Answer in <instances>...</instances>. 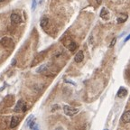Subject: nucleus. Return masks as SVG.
<instances>
[{
    "mask_svg": "<svg viewBox=\"0 0 130 130\" xmlns=\"http://www.w3.org/2000/svg\"><path fill=\"white\" fill-rule=\"evenodd\" d=\"M116 42H117V38H113V40H112V42H111V43H110V45H109L110 48L114 47V45H115Z\"/></svg>",
    "mask_w": 130,
    "mask_h": 130,
    "instance_id": "obj_15",
    "label": "nucleus"
},
{
    "mask_svg": "<svg viewBox=\"0 0 130 130\" xmlns=\"http://www.w3.org/2000/svg\"><path fill=\"white\" fill-rule=\"evenodd\" d=\"M96 1H97V3H98V4H100V3L102 2V0H96Z\"/></svg>",
    "mask_w": 130,
    "mask_h": 130,
    "instance_id": "obj_20",
    "label": "nucleus"
},
{
    "mask_svg": "<svg viewBox=\"0 0 130 130\" xmlns=\"http://www.w3.org/2000/svg\"><path fill=\"white\" fill-rule=\"evenodd\" d=\"M48 24H49V20H48V18H43V19L41 20V22H40V25H41V26H42L43 28L46 27Z\"/></svg>",
    "mask_w": 130,
    "mask_h": 130,
    "instance_id": "obj_10",
    "label": "nucleus"
},
{
    "mask_svg": "<svg viewBox=\"0 0 130 130\" xmlns=\"http://www.w3.org/2000/svg\"><path fill=\"white\" fill-rule=\"evenodd\" d=\"M34 118V117L33 116H31V117L29 119L27 120V122H28V126H29V127H30L32 130H41L40 129V126L39 125L37 124V123H35V121L34 120H32Z\"/></svg>",
    "mask_w": 130,
    "mask_h": 130,
    "instance_id": "obj_4",
    "label": "nucleus"
},
{
    "mask_svg": "<svg viewBox=\"0 0 130 130\" xmlns=\"http://www.w3.org/2000/svg\"><path fill=\"white\" fill-rule=\"evenodd\" d=\"M83 59H84V54H83V52H82V51H80V52L75 55V57H74V61H75V62H77V63L81 62V61H83Z\"/></svg>",
    "mask_w": 130,
    "mask_h": 130,
    "instance_id": "obj_6",
    "label": "nucleus"
},
{
    "mask_svg": "<svg viewBox=\"0 0 130 130\" xmlns=\"http://www.w3.org/2000/svg\"><path fill=\"white\" fill-rule=\"evenodd\" d=\"M47 70V67H46V65H42L40 68L37 70V72H43V71H45V70Z\"/></svg>",
    "mask_w": 130,
    "mask_h": 130,
    "instance_id": "obj_13",
    "label": "nucleus"
},
{
    "mask_svg": "<svg viewBox=\"0 0 130 130\" xmlns=\"http://www.w3.org/2000/svg\"><path fill=\"white\" fill-rule=\"evenodd\" d=\"M126 19H127V15H125V16H124V18L123 17H118L117 18V23H123V22H125V21H126Z\"/></svg>",
    "mask_w": 130,
    "mask_h": 130,
    "instance_id": "obj_14",
    "label": "nucleus"
},
{
    "mask_svg": "<svg viewBox=\"0 0 130 130\" xmlns=\"http://www.w3.org/2000/svg\"><path fill=\"white\" fill-rule=\"evenodd\" d=\"M108 10H107L106 8H102V9H101V12H100V16H101L102 18H106V16H108Z\"/></svg>",
    "mask_w": 130,
    "mask_h": 130,
    "instance_id": "obj_11",
    "label": "nucleus"
},
{
    "mask_svg": "<svg viewBox=\"0 0 130 130\" xmlns=\"http://www.w3.org/2000/svg\"><path fill=\"white\" fill-rule=\"evenodd\" d=\"M122 121L124 122V123H128L130 121V111L129 110H127V111H126L125 113L123 114L122 116Z\"/></svg>",
    "mask_w": 130,
    "mask_h": 130,
    "instance_id": "obj_8",
    "label": "nucleus"
},
{
    "mask_svg": "<svg viewBox=\"0 0 130 130\" xmlns=\"http://www.w3.org/2000/svg\"><path fill=\"white\" fill-rule=\"evenodd\" d=\"M19 122H20V118L18 117H13L12 119H11L10 127L11 128H15V126L19 124Z\"/></svg>",
    "mask_w": 130,
    "mask_h": 130,
    "instance_id": "obj_7",
    "label": "nucleus"
},
{
    "mask_svg": "<svg viewBox=\"0 0 130 130\" xmlns=\"http://www.w3.org/2000/svg\"><path fill=\"white\" fill-rule=\"evenodd\" d=\"M54 130H63V127H62V126H58V127H56Z\"/></svg>",
    "mask_w": 130,
    "mask_h": 130,
    "instance_id": "obj_18",
    "label": "nucleus"
},
{
    "mask_svg": "<svg viewBox=\"0 0 130 130\" xmlns=\"http://www.w3.org/2000/svg\"><path fill=\"white\" fill-rule=\"evenodd\" d=\"M129 38H130V35H127V36H126V38L125 39V43H126V42H127V41L129 40Z\"/></svg>",
    "mask_w": 130,
    "mask_h": 130,
    "instance_id": "obj_19",
    "label": "nucleus"
},
{
    "mask_svg": "<svg viewBox=\"0 0 130 130\" xmlns=\"http://www.w3.org/2000/svg\"><path fill=\"white\" fill-rule=\"evenodd\" d=\"M26 105H25V101H23V100H19L17 103H16V105L15 107V112H19V111H26Z\"/></svg>",
    "mask_w": 130,
    "mask_h": 130,
    "instance_id": "obj_3",
    "label": "nucleus"
},
{
    "mask_svg": "<svg viewBox=\"0 0 130 130\" xmlns=\"http://www.w3.org/2000/svg\"><path fill=\"white\" fill-rule=\"evenodd\" d=\"M10 19H11V22L13 23V24H19L21 23V17L19 15H17V14H12L10 16Z\"/></svg>",
    "mask_w": 130,
    "mask_h": 130,
    "instance_id": "obj_5",
    "label": "nucleus"
},
{
    "mask_svg": "<svg viewBox=\"0 0 130 130\" xmlns=\"http://www.w3.org/2000/svg\"><path fill=\"white\" fill-rule=\"evenodd\" d=\"M0 43L3 45L4 47L7 48V47H13L14 45V42L13 40L9 38V37H3L1 40H0Z\"/></svg>",
    "mask_w": 130,
    "mask_h": 130,
    "instance_id": "obj_2",
    "label": "nucleus"
},
{
    "mask_svg": "<svg viewBox=\"0 0 130 130\" xmlns=\"http://www.w3.org/2000/svg\"><path fill=\"white\" fill-rule=\"evenodd\" d=\"M3 1H4V0H0V2H3Z\"/></svg>",
    "mask_w": 130,
    "mask_h": 130,
    "instance_id": "obj_21",
    "label": "nucleus"
},
{
    "mask_svg": "<svg viewBox=\"0 0 130 130\" xmlns=\"http://www.w3.org/2000/svg\"><path fill=\"white\" fill-rule=\"evenodd\" d=\"M127 95V90L125 88H120L119 90L117 91V97L118 98H123Z\"/></svg>",
    "mask_w": 130,
    "mask_h": 130,
    "instance_id": "obj_9",
    "label": "nucleus"
},
{
    "mask_svg": "<svg viewBox=\"0 0 130 130\" xmlns=\"http://www.w3.org/2000/svg\"><path fill=\"white\" fill-rule=\"evenodd\" d=\"M15 63H16V60H15V59H14V60L12 61V63H11V65H12V66H15Z\"/></svg>",
    "mask_w": 130,
    "mask_h": 130,
    "instance_id": "obj_17",
    "label": "nucleus"
},
{
    "mask_svg": "<svg viewBox=\"0 0 130 130\" xmlns=\"http://www.w3.org/2000/svg\"><path fill=\"white\" fill-rule=\"evenodd\" d=\"M76 48H77V44H76L75 43H70V46H69V49H70V52H74L76 50Z\"/></svg>",
    "mask_w": 130,
    "mask_h": 130,
    "instance_id": "obj_12",
    "label": "nucleus"
},
{
    "mask_svg": "<svg viewBox=\"0 0 130 130\" xmlns=\"http://www.w3.org/2000/svg\"><path fill=\"white\" fill-rule=\"evenodd\" d=\"M63 111L64 113L67 116L69 117H72V116L76 115L78 112H79V109L76 108H73V107H70V106H64L63 107Z\"/></svg>",
    "mask_w": 130,
    "mask_h": 130,
    "instance_id": "obj_1",
    "label": "nucleus"
},
{
    "mask_svg": "<svg viewBox=\"0 0 130 130\" xmlns=\"http://www.w3.org/2000/svg\"><path fill=\"white\" fill-rule=\"evenodd\" d=\"M104 130H108V129H104Z\"/></svg>",
    "mask_w": 130,
    "mask_h": 130,
    "instance_id": "obj_22",
    "label": "nucleus"
},
{
    "mask_svg": "<svg viewBox=\"0 0 130 130\" xmlns=\"http://www.w3.org/2000/svg\"><path fill=\"white\" fill-rule=\"evenodd\" d=\"M35 6H36V0H33V5H32V9L35 10Z\"/></svg>",
    "mask_w": 130,
    "mask_h": 130,
    "instance_id": "obj_16",
    "label": "nucleus"
}]
</instances>
